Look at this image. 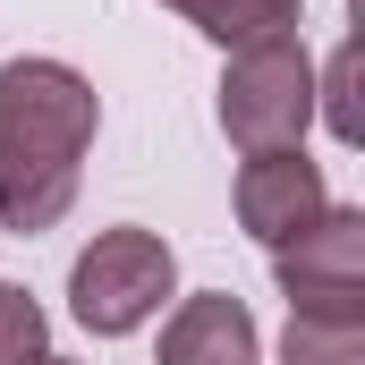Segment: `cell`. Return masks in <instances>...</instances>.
Instances as JSON below:
<instances>
[{
  "label": "cell",
  "instance_id": "8",
  "mask_svg": "<svg viewBox=\"0 0 365 365\" xmlns=\"http://www.w3.org/2000/svg\"><path fill=\"white\" fill-rule=\"evenodd\" d=\"M280 365H365V306H289Z\"/></svg>",
  "mask_w": 365,
  "mask_h": 365
},
{
  "label": "cell",
  "instance_id": "5",
  "mask_svg": "<svg viewBox=\"0 0 365 365\" xmlns=\"http://www.w3.org/2000/svg\"><path fill=\"white\" fill-rule=\"evenodd\" d=\"M331 212V187H323V162H306V145L289 153H247L238 170V230L264 238V247H289L297 230H314Z\"/></svg>",
  "mask_w": 365,
  "mask_h": 365
},
{
  "label": "cell",
  "instance_id": "1",
  "mask_svg": "<svg viewBox=\"0 0 365 365\" xmlns=\"http://www.w3.org/2000/svg\"><path fill=\"white\" fill-rule=\"evenodd\" d=\"M102 102L60 60H9L0 68V230H51L77 195L93 153Z\"/></svg>",
  "mask_w": 365,
  "mask_h": 365
},
{
  "label": "cell",
  "instance_id": "3",
  "mask_svg": "<svg viewBox=\"0 0 365 365\" xmlns=\"http://www.w3.org/2000/svg\"><path fill=\"white\" fill-rule=\"evenodd\" d=\"M314 128V60L297 34L255 43V51H230L221 68V136L238 153H289L306 145Z\"/></svg>",
  "mask_w": 365,
  "mask_h": 365
},
{
  "label": "cell",
  "instance_id": "11",
  "mask_svg": "<svg viewBox=\"0 0 365 365\" xmlns=\"http://www.w3.org/2000/svg\"><path fill=\"white\" fill-rule=\"evenodd\" d=\"M43 365H68V357H43Z\"/></svg>",
  "mask_w": 365,
  "mask_h": 365
},
{
  "label": "cell",
  "instance_id": "6",
  "mask_svg": "<svg viewBox=\"0 0 365 365\" xmlns=\"http://www.w3.org/2000/svg\"><path fill=\"white\" fill-rule=\"evenodd\" d=\"M153 365H255V314L230 289H204L162 323V357Z\"/></svg>",
  "mask_w": 365,
  "mask_h": 365
},
{
  "label": "cell",
  "instance_id": "9",
  "mask_svg": "<svg viewBox=\"0 0 365 365\" xmlns=\"http://www.w3.org/2000/svg\"><path fill=\"white\" fill-rule=\"evenodd\" d=\"M51 357V323H43V306L17 289V280H0V365H43Z\"/></svg>",
  "mask_w": 365,
  "mask_h": 365
},
{
  "label": "cell",
  "instance_id": "7",
  "mask_svg": "<svg viewBox=\"0 0 365 365\" xmlns=\"http://www.w3.org/2000/svg\"><path fill=\"white\" fill-rule=\"evenodd\" d=\"M162 9H179L221 51H255V43H280V34L306 26V0H162Z\"/></svg>",
  "mask_w": 365,
  "mask_h": 365
},
{
  "label": "cell",
  "instance_id": "2",
  "mask_svg": "<svg viewBox=\"0 0 365 365\" xmlns=\"http://www.w3.org/2000/svg\"><path fill=\"white\" fill-rule=\"evenodd\" d=\"M179 289V255H170V238H153V230H102L86 255H77V272H68V306H77V323H86L93 340H128V331H145L153 314H162V297Z\"/></svg>",
  "mask_w": 365,
  "mask_h": 365
},
{
  "label": "cell",
  "instance_id": "4",
  "mask_svg": "<svg viewBox=\"0 0 365 365\" xmlns=\"http://www.w3.org/2000/svg\"><path fill=\"white\" fill-rule=\"evenodd\" d=\"M289 306H365V212L331 204L314 230H297L289 247H272Z\"/></svg>",
  "mask_w": 365,
  "mask_h": 365
},
{
  "label": "cell",
  "instance_id": "10",
  "mask_svg": "<svg viewBox=\"0 0 365 365\" xmlns=\"http://www.w3.org/2000/svg\"><path fill=\"white\" fill-rule=\"evenodd\" d=\"M349 77H357V43H340V51H331V68H323V86H314V110L331 119V136H357V110H349Z\"/></svg>",
  "mask_w": 365,
  "mask_h": 365
}]
</instances>
